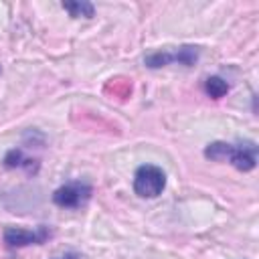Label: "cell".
<instances>
[{"label": "cell", "instance_id": "obj_1", "mask_svg": "<svg viewBox=\"0 0 259 259\" xmlns=\"http://www.w3.org/2000/svg\"><path fill=\"white\" fill-rule=\"evenodd\" d=\"M204 158L214 162H231L237 170L249 172L257 166V144L243 142V144H227V142H212L204 148Z\"/></svg>", "mask_w": 259, "mask_h": 259}, {"label": "cell", "instance_id": "obj_4", "mask_svg": "<svg viewBox=\"0 0 259 259\" xmlns=\"http://www.w3.org/2000/svg\"><path fill=\"white\" fill-rule=\"evenodd\" d=\"M91 194H93L91 184L73 180V182H67V184L59 186L53 192V200L61 208H79L91 198Z\"/></svg>", "mask_w": 259, "mask_h": 259}, {"label": "cell", "instance_id": "obj_6", "mask_svg": "<svg viewBox=\"0 0 259 259\" xmlns=\"http://www.w3.org/2000/svg\"><path fill=\"white\" fill-rule=\"evenodd\" d=\"M4 166H6V168H24V170H28V172H36L38 162L26 158L20 148H14V150H10V152L4 156Z\"/></svg>", "mask_w": 259, "mask_h": 259}, {"label": "cell", "instance_id": "obj_8", "mask_svg": "<svg viewBox=\"0 0 259 259\" xmlns=\"http://www.w3.org/2000/svg\"><path fill=\"white\" fill-rule=\"evenodd\" d=\"M73 18H91L93 14H95V8H93V4L91 2H87V0H75V2H63L61 4Z\"/></svg>", "mask_w": 259, "mask_h": 259}, {"label": "cell", "instance_id": "obj_3", "mask_svg": "<svg viewBox=\"0 0 259 259\" xmlns=\"http://www.w3.org/2000/svg\"><path fill=\"white\" fill-rule=\"evenodd\" d=\"M198 59V47H192V45H184L176 51H156V53H150L146 55L144 63L146 67L150 69H160V67H166L170 63H180L184 67H190L194 65Z\"/></svg>", "mask_w": 259, "mask_h": 259}, {"label": "cell", "instance_id": "obj_2", "mask_svg": "<svg viewBox=\"0 0 259 259\" xmlns=\"http://www.w3.org/2000/svg\"><path fill=\"white\" fill-rule=\"evenodd\" d=\"M166 188V172L154 164H142L134 174V192L140 198H156Z\"/></svg>", "mask_w": 259, "mask_h": 259}, {"label": "cell", "instance_id": "obj_9", "mask_svg": "<svg viewBox=\"0 0 259 259\" xmlns=\"http://www.w3.org/2000/svg\"><path fill=\"white\" fill-rule=\"evenodd\" d=\"M55 259H81V257H79V253L69 251V253H65V255H61V257H55Z\"/></svg>", "mask_w": 259, "mask_h": 259}, {"label": "cell", "instance_id": "obj_5", "mask_svg": "<svg viewBox=\"0 0 259 259\" xmlns=\"http://www.w3.org/2000/svg\"><path fill=\"white\" fill-rule=\"evenodd\" d=\"M51 237L49 227H36L34 231L30 229H20V227H8L4 231V243L8 247H26V245H42Z\"/></svg>", "mask_w": 259, "mask_h": 259}, {"label": "cell", "instance_id": "obj_7", "mask_svg": "<svg viewBox=\"0 0 259 259\" xmlns=\"http://www.w3.org/2000/svg\"><path fill=\"white\" fill-rule=\"evenodd\" d=\"M204 93L208 97H212V99H221V97H225L229 93V83L223 77L212 75V77H208L204 81Z\"/></svg>", "mask_w": 259, "mask_h": 259}]
</instances>
